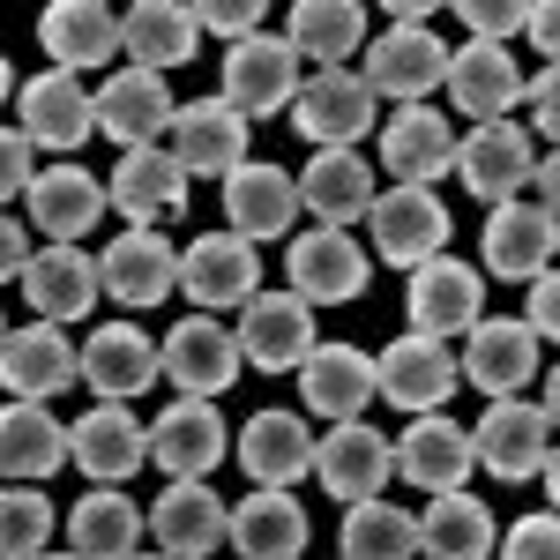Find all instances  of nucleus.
Instances as JSON below:
<instances>
[{
	"label": "nucleus",
	"instance_id": "obj_1",
	"mask_svg": "<svg viewBox=\"0 0 560 560\" xmlns=\"http://www.w3.org/2000/svg\"><path fill=\"white\" fill-rule=\"evenodd\" d=\"M217 97L240 113V120H269V113H284L292 105V90H300V52L284 38H240L224 52V75H217Z\"/></svg>",
	"mask_w": 560,
	"mask_h": 560
},
{
	"label": "nucleus",
	"instance_id": "obj_2",
	"mask_svg": "<svg viewBox=\"0 0 560 560\" xmlns=\"http://www.w3.org/2000/svg\"><path fill=\"white\" fill-rule=\"evenodd\" d=\"M292 128L306 142H322V150H351V142H366L374 135V90L359 83L351 68H322L314 83L292 90Z\"/></svg>",
	"mask_w": 560,
	"mask_h": 560
},
{
	"label": "nucleus",
	"instance_id": "obj_3",
	"mask_svg": "<svg viewBox=\"0 0 560 560\" xmlns=\"http://www.w3.org/2000/svg\"><path fill=\"white\" fill-rule=\"evenodd\" d=\"M411 337H433V345H448V337H471V322H486V284H478L471 261H448L433 255L411 269Z\"/></svg>",
	"mask_w": 560,
	"mask_h": 560
},
{
	"label": "nucleus",
	"instance_id": "obj_4",
	"mask_svg": "<svg viewBox=\"0 0 560 560\" xmlns=\"http://www.w3.org/2000/svg\"><path fill=\"white\" fill-rule=\"evenodd\" d=\"M464 388V374H456V351L433 345V337H396V345L374 359V396H388L396 411H441L448 396Z\"/></svg>",
	"mask_w": 560,
	"mask_h": 560
},
{
	"label": "nucleus",
	"instance_id": "obj_5",
	"mask_svg": "<svg viewBox=\"0 0 560 560\" xmlns=\"http://www.w3.org/2000/svg\"><path fill=\"white\" fill-rule=\"evenodd\" d=\"M75 382H83V359L52 322H23V329L0 337V388L15 404H45V396H60Z\"/></svg>",
	"mask_w": 560,
	"mask_h": 560
},
{
	"label": "nucleus",
	"instance_id": "obj_6",
	"mask_svg": "<svg viewBox=\"0 0 560 560\" xmlns=\"http://www.w3.org/2000/svg\"><path fill=\"white\" fill-rule=\"evenodd\" d=\"M284 269H292V300H306V306H345L374 277V261L359 255V240L351 232H329V224L322 232H300Z\"/></svg>",
	"mask_w": 560,
	"mask_h": 560
},
{
	"label": "nucleus",
	"instance_id": "obj_7",
	"mask_svg": "<svg viewBox=\"0 0 560 560\" xmlns=\"http://www.w3.org/2000/svg\"><path fill=\"white\" fill-rule=\"evenodd\" d=\"M471 456L486 464L493 478H530V471H546V456H553V419L538 411V404H516V396H501L486 419H478L471 433Z\"/></svg>",
	"mask_w": 560,
	"mask_h": 560
},
{
	"label": "nucleus",
	"instance_id": "obj_8",
	"mask_svg": "<svg viewBox=\"0 0 560 560\" xmlns=\"http://www.w3.org/2000/svg\"><path fill=\"white\" fill-rule=\"evenodd\" d=\"M306 351H314V306L292 292H255L240 306V359L261 374H292Z\"/></svg>",
	"mask_w": 560,
	"mask_h": 560
},
{
	"label": "nucleus",
	"instance_id": "obj_9",
	"mask_svg": "<svg viewBox=\"0 0 560 560\" xmlns=\"http://www.w3.org/2000/svg\"><path fill=\"white\" fill-rule=\"evenodd\" d=\"M158 382H179L187 396H217V388L240 382V337L195 314V322H173V337L158 345Z\"/></svg>",
	"mask_w": 560,
	"mask_h": 560
},
{
	"label": "nucleus",
	"instance_id": "obj_10",
	"mask_svg": "<svg viewBox=\"0 0 560 560\" xmlns=\"http://www.w3.org/2000/svg\"><path fill=\"white\" fill-rule=\"evenodd\" d=\"M224 217H232V240H284L300 224V179L284 165H232L224 173Z\"/></svg>",
	"mask_w": 560,
	"mask_h": 560
},
{
	"label": "nucleus",
	"instance_id": "obj_11",
	"mask_svg": "<svg viewBox=\"0 0 560 560\" xmlns=\"http://www.w3.org/2000/svg\"><path fill=\"white\" fill-rule=\"evenodd\" d=\"M374 255L382 261H404V269H419L448 247V202H433V187H396V195H374Z\"/></svg>",
	"mask_w": 560,
	"mask_h": 560
},
{
	"label": "nucleus",
	"instance_id": "obj_12",
	"mask_svg": "<svg viewBox=\"0 0 560 560\" xmlns=\"http://www.w3.org/2000/svg\"><path fill=\"white\" fill-rule=\"evenodd\" d=\"M388 456H396V471L411 478V486H427V493H464V478H471V427H456V419H441V411H419L411 427L388 441Z\"/></svg>",
	"mask_w": 560,
	"mask_h": 560
},
{
	"label": "nucleus",
	"instance_id": "obj_13",
	"mask_svg": "<svg viewBox=\"0 0 560 560\" xmlns=\"http://www.w3.org/2000/svg\"><path fill=\"white\" fill-rule=\"evenodd\" d=\"M179 292L217 314V306H247L261 292V261L247 240H232V232H202L187 255H179Z\"/></svg>",
	"mask_w": 560,
	"mask_h": 560
},
{
	"label": "nucleus",
	"instance_id": "obj_14",
	"mask_svg": "<svg viewBox=\"0 0 560 560\" xmlns=\"http://www.w3.org/2000/svg\"><path fill=\"white\" fill-rule=\"evenodd\" d=\"M173 165L187 179H224L232 165H247V120L224 105V97H195V105H179L173 113Z\"/></svg>",
	"mask_w": 560,
	"mask_h": 560
},
{
	"label": "nucleus",
	"instance_id": "obj_15",
	"mask_svg": "<svg viewBox=\"0 0 560 560\" xmlns=\"http://www.w3.org/2000/svg\"><path fill=\"white\" fill-rule=\"evenodd\" d=\"M224 448H232V433H224L210 396H179L173 411L150 427V464L165 478H210L224 464Z\"/></svg>",
	"mask_w": 560,
	"mask_h": 560
},
{
	"label": "nucleus",
	"instance_id": "obj_16",
	"mask_svg": "<svg viewBox=\"0 0 560 560\" xmlns=\"http://www.w3.org/2000/svg\"><path fill=\"white\" fill-rule=\"evenodd\" d=\"M314 478L337 493V501H382V486L396 478V456H388V433H374L366 419L337 427L329 441H314Z\"/></svg>",
	"mask_w": 560,
	"mask_h": 560
},
{
	"label": "nucleus",
	"instance_id": "obj_17",
	"mask_svg": "<svg viewBox=\"0 0 560 560\" xmlns=\"http://www.w3.org/2000/svg\"><path fill=\"white\" fill-rule=\"evenodd\" d=\"M448 75V45L433 31H382L366 45V75L359 83L374 97H404V105H427V90H441Z\"/></svg>",
	"mask_w": 560,
	"mask_h": 560
},
{
	"label": "nucleus",
	"instance_id": "obj_18",
	"mask_svg": "<svg viewBox=\"0 0 560 560\" xmlns=\"http://www.w3.org/2000/svg\"><path fill=\"white\" fill-rule=\"evenodd\" d=\"M68 456H75L97 486H128V478L150 464V427L135 419L128 404H97L83 427H68Z\"/></svg>",
	"mask_w": 560,
	"mask_h": 560
},
{
	"label": "nucleus",
	"instance_id": "obj_19",
	"mask_svg": "<svg viewBox=\"0 0 560 560\" xmlns=\"http://www.w3.org/2000/svg\"><path fill=\"white\" fill-rule=\"evenodd\" d=\"M240 471L255 478L261 493H284L314 471V433H306L300 411H255L240 427Z\"/></svg>",
	"mask_w": 560,
	"mask_h": 560
},
{
	"label": "nucleus",
	"instance_id": "obj_20",
	"mask_svg": "<svg viewBox=\"0 0 560 560\" xmlns=\"http://www.w3.org/2000/svg\"><path fill=\"white\" fill-rule=\"evenodd\" d=\"M90 113H97V128L113 135V142H128V150H150L158 135L173 128V90L158 83V75H142V68H120L113 83H97L90 97Z\"/></svg>",
	"mask_w": 560,
	"mask_h": 560
},
{
	"label": "nucleus",
	"instance_id": "obj_21",
	"mask_svg": "<svg viewBox=\"0 0 560 560\" xmlns=\"http://www.w3.org/2000/svg\"><path fill=\"white\" fill-rule=\"evenodd\" d=\"M38 38H45V52H52L60 75L113 68V52H120V15L97 8V0H52L38 15Z\"/></svg>",
	"mask_w": 560,
	"mask_h": 560
},
{
	"label": "nucleus",
	"instance_id": "obj_22",
	"mask_svg": "<svg viewBox=\"0 0 560 560\" xmlns=\"http://www.w3.org/2000/svg\"><path fill=\"white\" fill-rule=\"evenodd\" d=\"M173 284H179V255L158 232H120L97 255V292H113L120 306H158L173 300Z\"/></svg>",
	"mask_w": 560,
	"mask_h": 560
},
{
	"label": "nucleus",
	"instance_id": "obj_23",
	"mask_svg": "<svg viewBox=\"0 0 560 560\" xmlns=\"http://www.w3.org/2000/svg\"><path fill=\"white\" fill-rule=\"evenodd\" d=\"M530 165H538V150L516 120H486V128H471V142H456V173L478 202H509L530 179Z\"/></svg>",
	"mask_w": 560,
	"mask_h": 560
},
{
	"label": "nucleus",
	"instance_id": "obj_24",
	"mask_svg": "<svg viewBox=\"0 0 560 560\" xmlns=\"http://www.w3.org/2000/svg\"><path fill=\"white\" fill-rule=\"evenodd\" d=\"M456 374L478 382L501 404V396H516V388L538 382V337H530L523 322H493V314H486V322H471V351L456 359Z\"/></svg>",
	"mask_w": 560,
	"mask_h": 560
},
{
	"label": "nucleus",
	"instance_id": "obj_25",
	"mask_svg": "<svg viewBox=\"0 0 560 560\" xmlns=\"http://www.w3.org/2000/svg\"><path fill=\"white\" fill-rule=\"evenodd\" d=\"M224 501H217L202 478H173L165 493H158V509H150V530H158V546L165 560H202L224 546Z\"/></svg>",
	"mask_w": 560,
	"mask_h": 560
},
{
	"label": "nucleus",
	"instance_id": "obj_26",
	"mask_svg": "<svg viewBox=\"0 0 560 560\" xmlns=\"http://www.w3.org/2000/svg\"><path fill=\"white\" fill-rule=\"evenodd\" d=\"M83 382L105 396V404H135L142 388H158V345L135 329V322H105L83 351Z\"/></svg>",
	"mask_w": 560,
	"mask_h": 560
},
{
	"label": "nucleus",
	"instance_id": "obj_27",
	"mask_svg": "<svg viewBox=\"0 0 560 560\" xmlns=\"http://www.w3.org/2000/svg\"><path fill=\"white\" fill-rule=\"evenodd\" d=\"M300 382H306V411H322V419H366V404H374V359L359 345H314L300 359Z\"/></svg>",
	"mask_w": 560,
	"mask_h": 560
},
{
	"label": "nucleus",
	"instance_id": "obj_28",
	"mask_svg": "<svg viewBox=\"0 0 560 560\" xmlns=\"http://www.w3.org/2000/svg\"><path fill=\"white\" fill-rule=\"evenodd\" d=\"M382 165L404 187H433L441 173H456V128L433 113V105H404L382 128Z\"/></svg>",
	"mask_w": 560,
	"mask_h": 560
},
{
	"label": "nucleus",
	"instance_id": "obj_29",
	"mask_svg": "<svg viewBox=\"0 0 560 560\" xmlns=\"http://www.w3.org/2000/svg\"><path fill=\"white\" fill-rule=\"evenodd\" d=\"M300 210H314L329 232H345L374 210V165L359 150H314L300 173Z\"/></svg>",
	"mask_w": 560,
	"mask_h": 560
},
{
	"label": "nucleus",
	"instance_id": "obj_30",
	"mask_svg": "<svg viewBox=\"0 0 560 560\" xmlns=\"http://www.w3.org/2000/svg\"><path fill=\"white\" fill-rule=\"evenodd\" d=\"M105 195L120 202V217H128L135 232H158V217L187 210V173L173 165L165 142H150V150H128V158H120V173H113Z\"/></svg>",
	"mask_w": 560,
	"mask_h": 560
},
{
	"label": "nucleus",
	"instance_id": "obj_31",
	"mask_svg": "<svg viewBox=\"0 0 560 560\" xmlns=\"http://www.w3.org/2000/svg\"><path fill=\"white\" fill-rule=\"evenodd\" d=\"M441 90L471 113L478 128L486 120H509V105L523 97V68L509 60V45H464V52H448V75H441Z\"/></svg>",
	"mask_w": 560,
	"mask_h": 560
},
{
	"label": "nucleus",
	"instance_id": "obj_32",
	"mask_svg": "<svg viewBox=\"0 0 560 560\" xmlns=\"http://www.w3.org/2000/svg\"><path fill=\"white\" fill-rule=\"evenodd\" d=\"M90 128H97V113H90V90L75 75L45 68L23 83V142L31 150H75V142H90Z\"/></svg>",
	"mask_w": 560,
	"mask_h": 560
},
{
	"label": "nucleus",
	"instance_id": "obj_33",
	"mask_svg": "<svg viewBox=\"0 0 560 560\" xmlns=\"http://www.w3.org/2000/svg\"><path fill=\"white\" fill-rule=\"evenodd\" d=\"M23 292L38 306V322H83L90 306H97V261L83 247H45V255L23 261Z\"/></svg>",
	"mask_w": 560,
	"mask_h": 560
},
{
	"label": "nucleus",
	"instance_id": "obj_34",
	"mask_svg": "<svg viewBox=\"0 0 560 560\" xmlns=\"http://www.w3.org/2000/svg\"><path fill=\"white\" fill-rule=\"evenodd\" d=\"M195 15L179 8V0H135L128 15H120V45H128V68L142 75H165V68H187L195 60Z\"/></svg>",
	"mask_w": 560,
	"mask_h": 560
},
{
	"label": "nucleus",
	"instance_id": "obj_35",
	"mask_svg": "<svg viewBox=\"0 0 560 560\" xmlns=\"http://www.w3.org/2000/svg\"><path fill=\"white\" fill-rule=\"evenodd\" d=\"M486 269L516 277V284L553 269V217L538 202H493V217H486Z\"/></svg>",
	"mask_w": 560,
	"mask_h": 560
},
{
	"label": "nucleus",
	"instance_id": "obj_36",
	"mask_svg": "<svg viewBox=\"0 0 560 560\" xmlns=\"http://www.w3.org/2000/svg\"><path fill=\"white\" fill-rule=\"evenodd\" d=\"M224 538L240 546V560H300L306 553V509L292 493H247L232 516H224Z\"/></svg>",
	"mask_w": 560,
	"mask_h": 560
},
{
	"label": "nucleus",
	"instance_id": "obj_37",
	"mask_svg": "<svg viewBox=\"0 0 560 560\" xmlns=\"http://www.w3.org/2000/svg\"><path fill=\"white\" fill-rule=\"evenodd\" d=\"M31 217H38V232L52 247H75L90 224L105 217V187L83 165H52V173L31 179Z\"/></svg>",
	"mask_w": 560,
	"mask_h": 560
},
{
	"label": "nucleus",
	"instance_id": "obj_38",
	"mask_svg": "<svg viewBox=\"0 0 560 560\" xmlns=\"http://www.w3.org/2000/svg\"><path fill=\"white\" fill-rule=\"evenodd\" d=\"M68 464V427L45 404H0V478H52Z\"/></svg>",
	"mask_w": 560,
	"mask_h": 560
},
{
	"label": "nucleus",
	"instance_id": "obj_39",
	"mask_svg": "<svg viewBox=\"0 0 560 560\" xmlns=\"http://www.w3.org/2000/svg\"><path fill=\"white\" fill-rule=\"evenodd\" d=\"M135 538H142V509L120 486H97L68 509V553L75 560H135Z\"/></svg>",
	"mask_w": 560,
	"mask_h": 560
},
{
	"label": "nucleus",
	"instance_id": "obj_40",
	"mask_svg": "<svg viewBox=\"0 0 560 560\" xmlns=\"http://www.w3.org/2000/svg\"><path fill=\"white\" fill-rule=\"evenodd\" d=\"M419 553L427 560H486L493 553V516L471 493H433L419 516Z\"/></svg>",
	"mask_w": 560,
	"mask_h": 560
},
{
	"label": "nucleus",
	"instance_id": "obj_41",
	"mask_svg": "<svg viewBox=\"0 0 560 560\" xmlns=\"http://www.w3.org/2000/svg\"><path fill=\"white\" fill-rule=\"evenodd\" d=\"M359 38H366V8L359 0H300L292 31H284V45L322 60V68H345V52H359Z\"/></svg>",
	"mask_w": 560,
	"mask_h": 560
},
{
	"label": "nucleus",
	"instance_id": "obj_42",
	"mask_svg": "<svg viewBox=\"0 0 560 560\" xmlns=\"http://www.w3.org/2000/svg\"><path fill=\"white\" fill-rule=\"evenodd\" d=\"M345 560H419V516H404L396 501L345 509Z\"/></svg>",
	"mask_w": 560,
	"mask_h": 560
},
{
	"label": "nucleus",
	"instance_id": "obj_43",
	"mask_svg": "<svg viewBox=\"0 0 560 560\" xmlns=\"http://www.w3.org/2000/svg\"><path fill=\"white\" fill-rule=\"evenodd\" d=\"M52 501L38 486H0V560H38L52 546Z\"/></svg>",
	"mask_w": 560,
	"mask_h": 560
},
{
	"label": "nucleus",
	"instance_id": "obj_44",
	"mask_svg": "<svg viewBox=\"0 0 560 560\" xmlns=\"http://www.w3.org/2000/svg\"><path fill=\"white\" fill-rule=\"evenodd\" d=\"M195 15V31H217V38H255V23H261V0H195L187 8Z\"/></svg>",
	"mask_w": 560,
	"mask_h": 560
},
{
	"label": "nucleus",
	"instance_id": "obj_45",
	"mask_svg": "<svg viewBox=\"0 0 560 560\" xmlns=\"http://www.w3.org/2000/svg\"><path fill=\"white\" fill-rule=\"evenodd\" d=\"M501 560H560V523L553 516H523L501 538Z\"/></svg>",
	"mask_w": 560,
	"mask_h": 560
},
{
	"label": "nucleus",
	"instance_id": "obj_46",
	"mask_svg": "<svg viewBox=\"0 0 560 560\" xmlns=\"http://www.w3.org/2000/svg\"><path fill=\"white\" fill-rule=\"evenodd\" d=\"M38 150L23 142V128H0V202H15V195H31V179H38V165H31Z\"/></svg>",
	"mask_w": 560,
	"mask_h": 560
},
{
	"label": "nucleus",
	"instance_id": "obj_47",
	"mask_svg": "<svg viewBox=\"0 0 560 560\" xmlns=\"http://www.w3.org/2000/svg\"><path fill=\"white\" fill-rule=\"evenodd\" d=\"M523 329H530L538 345H546V337L560 329V277H553V269H538V277H530V306H523Z\"/></svg>",
	"mask_w": 560,
	"mask_h": 560
},
{
	"label": "nucleus",
	"instance_id": "obj_48",
	"mask_svg": "<svg viewBox=\"0 0 560 560\" xmlns=\"http://www.w3.org/2000/svg\"><path fill=\"white\" fill-rule=\"evenodd\" d=\"M464 23H471L478 45H501L509 31H523V8H509V0H464Z\"/></svg>",
	"mask_w": 560,
	"mask_h": 560
},
{
	"label": "nucleus",
	"instance_id": "obj_49",
	"mask_svg": "<svg viewBox=\"0 0 560 560\" xmlns=\"http://www.w3.org/2000/svg\"><path fill=\"white\" fill-rule=\"evenodd\" d=\"M523 97H530V105H538V135H546V142H553V113H560V75H553V68H546V75H538V83H523Z\"/></svg>",
	"mask_w": 560,
	"mask_h": 560
},
{
	"label": "nucleus",
	"instance_id": "obj_50",
	"mask_svg": "<svg viewBox=\"0 0 560 560\" xmlns=\"http://www.w3.org/2000/svg\"><path fill=\"white\" fill-rule=\"evenodd\" d=\"M23 261H31V247H23V224L0 210V284H8V277H23Z\"/></svg>",
	"mask_w": 560,
	"mask_h": 560
},
{
	"label": "nucleus",
	"instance_id": "obj_51",
	"mask_svg": "<svg viewBox=\"0 0 560 560\" xmlns=\"http://www.w3.org/2000/svg\"><path fill=\"white\" fill-rule=\"evenodd\" d=\"M523 31L538 38V52H553V38H560V8H553V0H538V8H523Z\"/></svg>",
	"mask_w": 560,
	"mask_h": 560
},
{
	"label": "nucleus",
	"instance_id": "obj_52",
	"mask_svg": "<svg viewBox=\"0 0 560 560\" xmlns=\"http://www.w3.org/2000/svg\"><path fill=\"white\" fill-rule=\"evenodd\" d=\"M530 173H538V210L553 217V187H560V165H553V158H538Z\"/></svg>",
	"mask_w": 560,
	"mask_h": 560
},
{
	"label": "nucleus",
	"instance_id": "obj_53",
	"mask_svg": "<svg viewBox=\"0 0 560 560\" xmlns=\"http://www.w3.org/2000/svg\"><path fill=\"white\" fill-rule=\"evenodd\" d=\"M8 90H15V68H8V52H0V97H8Z\"/></svg>",
	"mask_w": 560,
	"mask_h": 560
},
{
	"label": "nucleus",
	"instance_id": "obj_54",
	"mask_svg": "<svg viewBox=\"0 0 560 560\" xmlns=\"http://www.w3.org/2000/svg\"><path fill=\"white\" fill-rule=\"evenodd\" d=\"M38 560H52V553H38ZM68 560H75V553H68Z\"/></svg>",
	"mask_w": 560,
	"mask_h": 560
},
{
	"label": "nucleus",
	"instance_id": "obj_55",
	"mask_svg": "<svg viewBox=\"0 0 560 560\" xmlns=\"http://www.w3.org/2000/svg\"><path fill=\"white\" fill-rule=\"evenodd\" d=\"M0 337H8V329H0Z\"/></svg>",
	"mask_w": 560,
	"mask_h": 560
},
{
	"label": "nucleus",
	"instance_id": "obj_56",
	"mask_svg": "<svg viewBox=\"0 0 560 560\" xmlns=\"http://www.w3.org/2000/svg\"><path fill=\"white\" fill-rule=\"evenodd\" d=\"M158 560H165V553H158Z\"/></svg>",
	"mask_w": 560,
	"mask_h": 560
}]
</instances>
